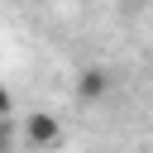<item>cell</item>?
<instances>
[{
    "label": "cell",
    "mask_w": 153,
    "mask_h": 153,
    "mask_svg": "<svg viewBox=\"0 0 153 153\" xmlns=\"http://www.w3.org/2000/svg\"><path fill=\"white\" fill-rule=\"evenodd\" d=\"M10 110H14V100H10V91H5V86H0V120H5V115H10Z\"/></svg>",
    "instance_id": "cell-3"
},
{
    "label": "cell",
    "mask_w": 153,
    "mask_h": 153,
    "mask_svg": "<svg viewBox=\"0 0 153 153\" xmlns=\"http://www.w3.org/2000/svg\"><path fill=\"white\" fill-rule=\"evenodd\" d=\"M24 139H29L33 148H53V143L62 139L57 115H43V110H38V115H29V120H24Z\"/></svg>",
    "instance_id": "cell-1"
},
{
    "label": "cell",
    "mask_w": 153,
    "mask_h": 153,
    "mask_svg": "<svg viewBox=\"0 0 153 153\" xmlns=\"http://www.w3.org/2000/svg\"><path fill=\"white\" fill-rule=\"evenodd\" d=\"M105 86H110V76H105L100 67H91V72H81V81H76V96H81V100H96V96H105Z\"/></svg>",
    "instance_id": "cell-2"
},
{
    "label": "cell",
    "mask_w": 153,
    "mask_h": 153,
    "mask_svg": "<svg viewBox=\"0 0 153 153\" xmlns=\"http://www.w3.org/2000/svg\"><path fill=\"white\" fill-rule=\"evenodd\" d=\"M0 153H10V129H5V120H0Z\"/></svg>",
    "instance_id": "cell-4"
}]
</instances>
